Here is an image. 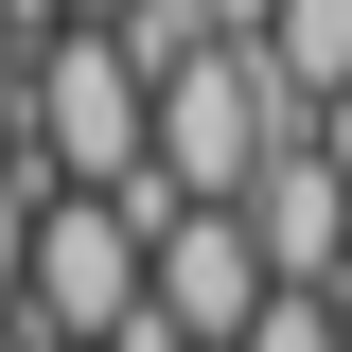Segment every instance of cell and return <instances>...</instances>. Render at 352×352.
Returning <instances> with one entry per match:
<instances>
[{"instance_id":"8992f818","label":"cell","mask_w":352,"mask_h":352,"mask_svg":"<svg viewBox=\"0 0 352 352\" xmlns=\"http://www.w3.org/2000/svg\"><path fill=\"white\" fill-rule=\"evenodd\" d=\"M194 18H212L229 53H264V18H282V0H194Z\"/></svg>"},{"instance_id":"7a4b0ae2","label":"cell","mask_w":352,"mask_h":352,"mask_svg":"<svg viewBox=\"0 0 352 352\" xmlns=\"http://www.w3.org/2000/svg\"><path fill=\"white\" fill-rule=\"evenodd\" d=\"M317 106H282L264 88V53H194V71H159V176L194 194V212H247L264 159H300Z\"/></svg>"},{"instance_id":"52a82bcc","label":"cell","mask_w":352,"mask_h":352,"mask_svg":"<svg viewBox=\"0 0 352 352\" xmlns=\"http://www.w3.org/2000/svg\"><path fill=\"white\" fill-rule=\"evenodd\" d=\"M0 352H36V317H18V300H0Z\"/></svg>"},{"instance_id":"5b68a950","label":"cell","mask_w":352,"mask_h":352,"mask_svg":"<svg viewBox=\"0 0 352 352\" xmlns=\"http://www.w3.org/2000/svg\"><path fill=\"white\" fill-rule=\"evenodd\" d=\"M36 53H53V18H36V0H0V141H18V106H36Z\"/></svg>"},{"instance_id":"277c9868","label":"cell","mask_w":352,"mask_h":352,"mask_svg":"<svg viewBox=\"0 0 352 352\" xmlns=\"http://www.w3.org/2000/svg\"><path fill=\"white\" fill-rule=\"evenodd\" d=\"M36 212H53V176L0 141V300H18V264H36Z\"/></svg>"},{"instance_id":"3957f363","label":"cell","mask_w":352,"mask_h":352,"mask_svg":"<svg viewBox=\"0 0 352 352\" xmlns=\"http://www.w3.org/2000/svg\"><path fill=\"white\" fill-rule=\"evenodd\" d=\"M264 300H282V282H264V229H247V212H176V229H159V335L247 352Z\"/></svg>"},{"instance_id":"6da1fadb","label":"cell","mask_w":352,"mask_h":352,"mask_svg":"<svg viewBox=\"0 0 352 352\" xmlns=\"http://www.w3.org/2000/svg\"><path fill=\"white\" fill-rule=\"evenodd\" d=\"M18 159L53 194H141L159 176V71L124 36H53L36 53V106H18Z\"/></svg>"}]
</instances>
